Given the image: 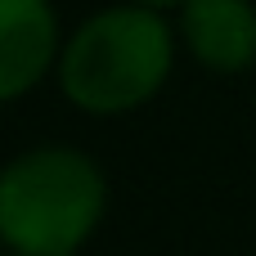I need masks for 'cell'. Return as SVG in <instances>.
<instances>
[{
  "label": "cell",
  "instance_id": "1",
  "mask_svg": "<svg viewBox=\"0 0 256 256\" xmlns=\"http://www.w3.org/2000/svg\"><path fill=\"white\" fill-rule=\"evenodd\" d=\"M176 40L153 4H117L76 27L58 54V90L94 117L148 104L171 76Z\"/></svg>",
  "mask_w": 256,
  "mask_h": 256
},
{
  "label": "cell",
  "instance_id": "2",
  "mask_svg": "<svg viewBox=\"0 0 256 256\" xmlns=\"http://www.w3.org/2000/svg\"><path fill=\"white\" fill-rule=\"evenodd\" d=\"M104 212L108 180L76 148H32L0 176V238L18 256H76Z\"/></svg>",
  "mask_w": 256,
  "mask_h": 256
},
{
  "label": "cell",
  "instance_id": "3",
  "mask_svg": "<svg viewBox=\"0 0 256 256\" xmlns=\"http://www.w3.org/2000/svg\"><path fill=\"white\" fill-rule=\"evenodd\" d=\"M58 22L50 0H0V94L22 99L58 58Z\"/></svg>",
  "mask_w": 256,
  "mask_h": 256
},
{
  "label": "cell",
  "instance_id": "4",
  "mask_svg": "<svg viewBox=\"0 0 256 256\" xmlns=\"http://www.w3.org/2000/svg\"><path fill=\"white\" fill-rule=\"evenodd\" d=\"M180 32H184L189 54L212 72H243L256 63L252 0H184Z\"/></svg>",
  "mask_w": 256,
  "mask_h": 256
},
{
  "label": "cell",
  "instance_id": "5",
  "mask_svg": "<svg viewBox=\"0 0 256 256\" xmlns=\"http://www.w3.org/2000/svg\"><path fill=\"white\" fill-rule=\"evenodd\" d=\"M140 4H153V9H166V4H184V0H140Z\"/></svg>",
  "mask_w": 256,
  "mask_h": 256
},
{
  "label": "cell",
  "instance_id": "6",
  "mask_svg": "<svg viewBox=\"0 0 256 256\" xmlns=\"http://www.w3.org/2000/svg\"><path fill=\"white\" fill-rule=\"evenodd\" d=\"M9 256H18V252H9Z\"/></svg>",
  "mask_w": 256,
  "mask_h": 256
}]
</instances>
